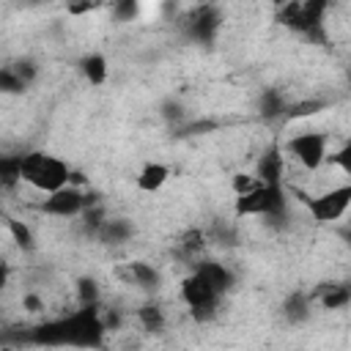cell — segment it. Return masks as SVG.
Instances as JSON below:
<instances>
[{
    "label": "cell",
    "instance_id": "2",
    "mask_svg": "<svg viewBox=\"0 0 351 351\" xmlns=\"http://www.w3.org/2000/svg\"><path fill=\"white\" fill-rule=\"evenodd\" d=\"M236 217H277L285 211V189L282 184H255L250 192L236 195L233 203Z\"/></svg>",
    "mask_w": 351,
    "mask_h": 351
},
{
    "label": "cell",
    "instance_id": "8",
    "mask_svg": "<svg viewBox=\"0 0 351 351\" xmlns=\"http://www.w3.org/2000/svg\"><path fill=\"white\" fill-rule=\"evenodd\" d=\"M282 170H285V156L280 154V148H269L266 154H261L255 165V178L263 184H282Z\"/></svg>",
    "mask_w": 351,
    "mask_h": 351
},
{
    "label": "cell",
    "instance_id": "19",
    "mask_svg": "<svg viewBox=\"0 0 351 351\" xmlns=\"http://www.w3.org/2000/svg\"><path fill=\"white\" fill-rule=\"evenodd\" d=\"M285 315H288V318H293V321L304 318V315H307V299H304L302 293H296V296L288 302V307H285Z\"/></svg>",
    "mask_w": 351,
    "mask_h": 351
},
{
    "label": "cell",
    "instance_id": "12",
    "mask_svg": "<svg viewBox=\"0 0 351 351\" xmlns=\"http://www.w3.org/2000/svg\"><path fill=\"white\" fill-rule=\"evenodd\" d=\"M217 27H219V16H217L211 8L197 11V14L192 16V22H189V33H192L195 38H200V41H211L214 33H217Z\"/></svg>",
    "mask_w": 351,
    "mask_h": 351
},
{
    "label": "cell",
    "instance_id": "17",
    "mask_svg": "<svg viewBox=\"0 0 351 351\" xmlns=\"http://www.w3.org/2000/svg\"><path fill=\"white\" fill-rule=\"evenodd\" d=\"M0 90L3 93H19V90H25V82L16 77V71L11 66H3L0 69Z\"/></svg>",
    "mask_w": 351,
    "mask_h": 351
},
{
    "label": "cell",
    "instance_id": "24",
    "mask_svg": "<svg viewBox=\"0 0 351 351\" xmlns=\"http://www.w3.org/2000/svg\"><path fill=\"white\" fill-rule=\"evenodd\" d=\"M261 107H263V115H280V112L285 110L282 101L277 99V93H266L263 101H261Z\"/></svg>",
    "mask_w": 351,
    "mask_h": 351
},
{
    "label": "cell",
    "instance_id": "13",
    "mask_svg": "<svg viewBox=\"0 0 351 351\" xmlns=\"http://www.w3.org/2000/svg\"><path fill=\"white\" fill-rule=\"evenodd\" d=\"M3 219H5V225H8V233H11L14 244L30 252V250L36 247V236H33V230H30L22 219H16V217H3Z\"/></svg>",
    "mask_w": 351,
    "mask_h": 351
},
{
    "label": "cell",
    "instance_id": "20",
    "mask_svg": "<svg viewBox=\"0 0 351 351\" xmlns=\"http://www.w3.org/2000/svg\"><path fill=\"white\" fill-rule=\"evenodd\" d=\"M329 165H337V167H340V170L348 176V173H351V145L346 143V145H343V148H340L335 156H329Z\"/></svg>",
    "mask_w": 351,
    "mask_h": 351
},
{
    "label": "cell",
    "instance_id": "18",
    "mask_svg": "<svg viewBox=\"0 0 351 351\" xmlns=\"http://www.w3.org/2000/svg\"><path fill=\"white\" fill-rule=\"evenodd\" d=\"M255 184H261V181L255 178V173H236L233 181H230V189H233L236 195H241V192H250Z\"/></svg>",
    "mask_w": 351,
    "mask_h": 351
},
{
    "label": "cell",
    "instance_id": "26",
    "mask_svg": "<svg viewBox=\"0 0 351 351\" xmlns=\"http://www.w3.org/2000/svg\"><path fill=\"white\" fill-rule=\"evenodd\" d=\"M5 282H8V263L0 258V291L5 288Z\"/></svg>",
    "mask_w": 351,
    "mask_h": 351
},
{
    "label": "cell",
    "instance_id": "10",
    "mask_svg": "<svg viewBox=\"0 0 351 351\" xmlns=\"http://www.w3.org/2000/svg\"><path fill=\"white\" fill-rule=\"evenodd\" d=\"M195 271L222 296V293H228L230 291V285H233V274H230V269L225 266V263H217V261H203L200 266H195Z\"/></svg>",
    "mask_w": 351,
    "mask_h": 351
},
{
    "label": "cell",
    "instance_id": "15",
    "mask_svg": "<svg viewBox=\"0 0 351 351\" xmlns=\"http://www.w3.org/2000/svg\"><path fill=\"white\" fill-rule=\"evenodd\" d=\"M348 288L346 285H326L324 293H321V304L329 307V310H337V307H346L348 304Z\"/></svg>",
    "mask_w": 351,
    "mask_h": 351
},
{
    "label": "cell",
    "instance_id": "23",
    "mask_svg": "<svg viewBox=\"0 0 351 351\" xmlns=\"http://www.w3.org/2000/svg\"><path fill=\"white\" fill-rule=\"evenodd\" d=\"M101 0H69V14H74V16H82V14H88V11H93L96 5H99Z\"/></svg>",
    "mask_w": 351,
    "mask_h": 351
},
{
    "label": "cell",
    "instance_id": "11",
    "mask_svg": "<svg viewBox=\"0 0 351 351\" xmlns=\"http://www.w3.org/2000/svg\"><path fill=\"white\" fill-rule=\"evenodd\" d=\"M80 71H82V77L90 82V85H104L107 82V77H110V63H107V58L101 55V52H88V55H82L80 58Z\"/></svg>",
    "mask_w": 351,
    "mask_h": 351
},
{
    "label": "cell",
    "instance_id": "6",
    "mask_svg": "<svg viewBox=\"0 0 351 351\" xmlns=\"http://www.w3.org/2000/svg\"><path fill=\"white\" fill-rule=\"evenodd\" d=\"M181 299H184V304L192 310L195 318H206V315L214 313V304H217L219 293H217L197 271H192V274L181 282Z\"/></svg>",
    "mask_w": 351,
    "mask_h": 351
},
{
    "label": "cell",
    "instance_id": "4",
    "mask_svg": "<svg viewBox=\"0 0 351 351\" xmlns=\"http://www.w3.org/2000/svg\"><path fill=\"white\" fill-rule=\"evenodd\" d=\"M326 148H329V134L326 132H299L285 143V151L304 170H318L329 156Z\"/></svg>",
    "mask_w": 351,
    "mask_h": 351
},
{
    "label": "cell",
    "instance_id": "7",
    "mask_svg": "<svg viewBox=\"0 0 351 351\" xmlns=\"http://www.w3.org/2000/svg\"><path fill=\"white\" fill-rule=\"evenodd\" d=\"M85 208H88V195H82L69 184L55 192H47V197L41 200V211L49 217H77Z\"/></svg>",
    "mask_w": 351,
    "mask_h": 351
},
{
    "label": "cell",
    "instance_id": "25",
    "mask_svg": "<svg viewBox=\"0 0 351 351\" xmlns=\"http://www.w3.org/2000/svg\"><path fill=\"white\" fill-rule=\"evenodd\" d=\"M25 307H27L30 313H36V310H41V307H44V302H41L36 293H27V296H25Z\"/></svg>",
    "mask_w": 351,
    "mask_h": 351
},
{
    "label": "cell",
    "instance_id": "16",
    "mask_svg": "<svg viewBox=\"0 0 351 351\" xmlns=\"http://www.w3.org/2000/svg\"><path fill=\"white\" fill-rule=\"evenodd\" d=\"M140 321H143V326L145 329H162L165 326V315H162V310L156 307V304H145V307H140Z\"/></svg>",
    "mask_w": 351,
    "mask_h": 351
},
{
    "label": "cell",
    "instance_id": "27",
    "mask_svg": "<svg viewBox=\"0 0 351 351\" xmlns=\"http://www.w3.org/2000/svg\"><path fill=\"white\" fill-rule=\"evenodd\" d=\"M271 3H274V5H285L288 0H271Z\"/></svg>",
    "mask_w": 351,
    "mask_h": 351
},
{
    "label": "cell",
    "instance_id": "3",
    "mask_svg": "<svg viewBox=\"0 0 351 351\" xmlns=\"http://www.w3.org/2000/svg\"><path fill=\"white\" fill-rule=\"evenodd\" d=\"M296 195H299L302 206L310 211V217L315 222H335V219H340L346 214L348 203H351V186L348 184H343L337 189H329V192H321V195H302L296 189Z\"/></svg>",
    "mask_w": 351,
    "mask_h": 351
},
{
    "label": "cell",
    "instance_id": "14",
    "mask_svg": "<svg viewBox=\"0 0 351 351\" xmlns=\"http://www.w3.org/2000/svg\"><path fill=\"white\" fill-rule=\"evenodd\" d=\"M126 274H129V280L137 282V285H154V282H156V271H154L148 263H143V261L126 263Z\"/></svg>",
    "mask_w": 351,
    "mask_h": 351
},
{
    "label": "cell",
    "instance_id": "1",
    "mask_svg": "<svg viewBox=\"0 0 351 351\" xmlns=\"http://www.w3.org/2000/svg\"><path fill=\"white\" fill-rule=\"evenodd\" d=\"M19 181L30 184L36 192L47 195L71 181V167L47 151H30L19 156Z\"/></svg>",
    "mask_w": 351,
    "mask_h": 351
},
{
    "label": "cell",
    "instance_id": "5",
    "mask_svg": "<svg viewBox=\"0 0 351 351\" xmlns=\"http://www.w3.org/2000/svg\"><path fill=\"white\" fill-rule=\"evenodd\" d=\"M282 8V22L296 27V30H313L324 22V14L329 8V0H288Z\"/></svg>",
    "mask_w": 351,
    "mask_h": 351
},
{
    "label": "cell",
    "instance_id": "9",
    "mask_svg": "<svg viewBox=\"0 0 351 351\" xmlns=\"http://www.w3.org/2000/svg\"><path fill=\"white\" fill-rule=\"evenodd\" d=\"M167 178H170V167L165 162H145L137 173V189L154 195L167 184Z\"/></svg>",
    "mask_w": 351,
    "mask_h": 351
},
{
    "label": "cell",
    "instance_id": "21",
    "mask_svg": "<svg viewBox=\"0 0 351 351\" xmlns=\"http://www.w3.org/2000/svg\"><path fill=\"white\" fill-rule=\"evenodd\" d=\"M11 69H14V71H16V77L25 82V88H27V85L33 82V77H36V66H33L30 60H16Z\"/></svg>",
    "mask_w": 351,
    "mask_h": 351
},
{
    "label": "cell",
    "instance_id": "22",
    "mask_svg": "<svg viewBox=\"0 0 351 351\" xmlns=\"http://www.w3.org/2000/svg\"><path fill=\"white\" fill-rule=\"evenodd\" d=\"M96 296H99L96 282L93 280H80V299H82V304H96Z\"/></svg>",
    "mask_w": 351,
    "mask_h": 351
}]
</instances>
